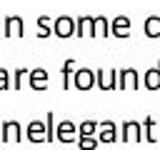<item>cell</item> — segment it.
<instances>
[{
	"label": "cell",
	"instance_id": "cell-16",
	"mask_svg": "<svg viewBox=\"0 0 160 150\" xmlns=\"http://www.w3.org/2000/svg\"><path fill=\"white\" fill-rule=\"evenodd\" d=\"M158 25H160V20H158V18H148V20H145V32H148L150 38H155V35H158V30H155Z\"/></svg>",
	"mask_w": 160,
	"mask_h": 150
},
{
	"label": "cell",
	"instance_id": "cell-18",
	"mask_svg": "<svg viewBox=\"0 0 160 150\" xmlns=\"http://www.w3.org/2000/svg\"><path fill=\"white\" fill-rule=\"evenodd\" d=\"M0 90H8V70L0 68Z\"/></svg>",
	"mask_w": 160,
	"mask_h": 150
},
{
	"label": "cell",
	"instance_id": "cell-2",
	"mask_svg": "<svg viewBox=\"0 0 160 150\" xmlns=\"http://www.w3.org/2000/svg\"><path fill=\"white\" fill-rule=\"evenodd\" d=\"M98 85L100 90H115L118 85V70H98Z\"/></svg>",
	"mask_w": 160,
	"mask_h": 150
},
{
	"label": "cell",
	"instance_id": "cell-20",
	"mask_svg": "<svg viewBox=\"0 0 160 150\" xmlns=\"http://www.w3.org/2000/svg\"><path fill=\"white\" fill-rule=\"evenodd\" d=\"M72 68H75V62H72V60H68V62H65V85H70L68 75H70V70H72Z\"/></svg>",
	"mask_w": 160,
	"mask_h": 150
},
{
	"label": "cell",
	"instance_id": "cell-7",
	"mask_svg": "<svg viewBox=\"0 0 160 150\" xmlns=\"http://www.w3.org/2000/svg\"><path fill=\"white\" fill-rule=\"evenodd\" d=\"M2 140H20V122L18 120H5L2 122V135H0Z\"/></svg>",
	"mask_w": 160,
	"mask_h": 150
},
{
	"label": "cell",
	"instance_id": "cell-10",
	"mask_svg": "<svg viewBox=\"0 0 160 150\" xmlns=\"http://www.w3.org/2000/svg\"><path fill=\"white\" fill-rule=\"evenodd\" d=\"M5 35H22V20L15 18V15H8L5 18Z\"/></svg>",
	"mask_w": 160,
	"mask_h": 150
},
{
	"label": "cell",
	"instance_id": "cell-12",
	"mask_svg": "<svg viewBox=\"0 0 160 150\" xmlns=\"http://www.w3.org/2000/svg\"><path fill=\"white\" fill-rule=\"evenodd\" d=\"M100 130H102V132H100V140H105V142H112V140L118 138V132H115V130H118V125H115L112 120L100 122Z\"/></svg>",
	"mask_w": 160,
	"mask_h": 150
},
{
	"label": "cell",
	"instance_id": "cell-1",
	"mask_svg": "<svg viewBox=\"0 0 160 150\" xmlns=\"http://www.w3.org/2000/svg\"><path fill=\"white\" fill-rule=\"evenodd\" d=\"M72 82H75V88H78V90H90V88H92V82H98V78H95V72H92V70L80 68V70H75Z\"/></svg>",
	"mask_w": 160,
	"mask_h": 150
},
{
	"label": "cell",
	"instance_id": "cell-15",
	"mask_svg": "<svg viewBox=\"0 0 160 150\" xmlns=\"http://www.w3.org/2000/svg\"><path fill=\"white\" fill-rule=\"evenodd\" d=\"M95 35H110V25L105 18H95Z\"/></svg>",
	"mask_w": 160,
	"mask_h": 150
},
{
	"label": "cell",
	"instance_id": "cell-19",
	"mask_svg": "<svg viewBox=\"0 0 160 150\" xmlns=\"http://www.w3.org/2000/svg\"><path fill=\"white\" fill-rule=\"evenodd\" d=\"M80 145H82L85 150H90V148H95L98 142H95V140H90V138H80Z\"/></svg>",
	"mask_w": 160,
	"mask_h": 150
},
{
	"label": "cell",
	"instance_id": "cell-6",
	"mask_svg": "<svg viewBox=\"0 0 160 150\" xmlns=\"http://www.w3.org/2000/svg\"><path fill=\"white\" fill-rule=\"evenodd\" d=\"M140 130H142V128H140L138 120H125V122H122V138H125V140H140V138H142Z\"/></svg>",
	"mask_w": 160,
	"mask_h": 150
},
{
	"label": "cell",
	"instance_id": "cell-5",
	"mask_svg": "<svg viewBox=\"0 0 160 150\" xmlns=\"http://www.w3.org/2000/svg\"><path fill=\"white\" fill-rule=\"evenodd\" d=\"M130 20L128 18H122V15H118L112 22H110V35H118V38H128L130 35Z\"/></svg>",
	"mask_w": 160,
	"mask_h": 150
},
{
	"label": "cell",
	"instance_id": "cell-4",
	"mask_svg": "<svg viewBox=\"0 0 160 150\" xmlns=\"http://www.w3.org/2000/svg\"><path fill=\"white\" fill-rule=\"evenodd\" d=\"M48 135H50V130H48V125H42V122H38V120H32V122L28 125V138H30L32 142H38V140H48Z\"/></svg>",
	"mask_w": 160,
	"mask_h": 150
},
{
	"label": "cell",
	"instance_id": "cell-3",
	"mask_svg": "<svg viewBox=\"0 0 160 150\" xmlns=\"http://www.w3.org/2000/svg\"><path fill=\"white\" fill-rule=\"evenodd\" d=\"M55 35H60V38H70L72 32H78L75 30V22H72V18H68V15H62V18H58L55 20V30H52Z\"/></svg>",
	"mask_w": 160,
	"mask_h": 150
},
{
	"label": "cell",
	"instance_id": "cell-8",
	"mask_svg": "<svg viewBox=\"0 0 160 150\" xmlns=\"http://www.w3.org/2000/svg\"><path fill=\"white\" fill-rule=\"evenodd\" d=\"M45 82H48V72L42 68L30 70V85H32V90H45Z\"/></svg>",
	"mask_w": 160,
	"mask_h": 150
},
{
	"label": "cell",
	"instance_id": "cell-21",
	"mask_svg": "<svg viewBox=\"0 0 160 150\" xmlns=\"http://www.w3.org/2000/svg\"><path fill=\"white\" fill-rule=\"evenodd\" d=\"M22 72H25V70H15V88H18V90H20V78H22Z\"/></svg>",
	"mask_w": 160,
	"mask_h": 150
},
{
	"label": "cell",
	"instance_id": "cell-17",
	"mask_svg": "<svg viewBox=\"0 0 160 150\" xmlns=\"http://www.w3.org/2000/svg\"><path fill=\"white\" fill-rule=\"evenodd\" d=\"M48 25H50V20H48V18L42 15V18L38 20V28H40V30H38V35H40V38H48V35L52 32V30H48Z\"/></svg>",
	"mask_w": 160,
	"mask_h": 150
},
{
	"label": "cell",
	"instance_id": "cell-9",
	"mask_svg": "<svg viewBox=\"0 0 160 150\" xmlns=\"http://www.w3.org/2000/svg\"><path fill=\"white\" fill-rule=\"evenodd\" d=\"M75 125L70 122V120H62L60 125H58V138L62 140V142H70V140H75Z\"/></svg>",
	"mask_w": 160,
	"mask_h": 150
},
{
	"label": "cell",
	"instance_id": "cell-11",
	"mask_svg": "<svg viewBox=\"0 0 160 150\" xmlns=\"http://www.w3.org/2000/svg\"><path fill=\"white\" fill-rule=\"evenodd\" d=\"M120 88L122 90H135L138 88V72L135 70H122L120 72Z\"/></svg>",
	"mask_w": 160,
	"mask_h": 150
},
{
	"label": "cell",
	"instance_id": "cell-14",
	"mask_svg": "<svg viewBox=\"0 0 160 150\" xmlns=\"http://www.w3.org/2000/svg\"><path fill=\"white\" fill-rule=\"evenodd\" d=\"M98 128H100L98 122H92V120H85V122H80V128H78V130H80V138H88V135H92Z\"/></svg>",
	"mask_w": 160,
	"mask_h": 150
},
{
	"label": "cell",
	"instance_id": "cell-13",
	"mask_svg": "<svg viewBox=\"0 0 160 150\" xmlns=\"http://www.w3.org/2000/svg\"><path fill=\"white\" fill-rule=\"evenodd\" d=\"M145 88L148 90H160V65L145 72Z\"/></svg>",
	"mask_w": 160,
	"mask_h": 150
}]
</instances>
